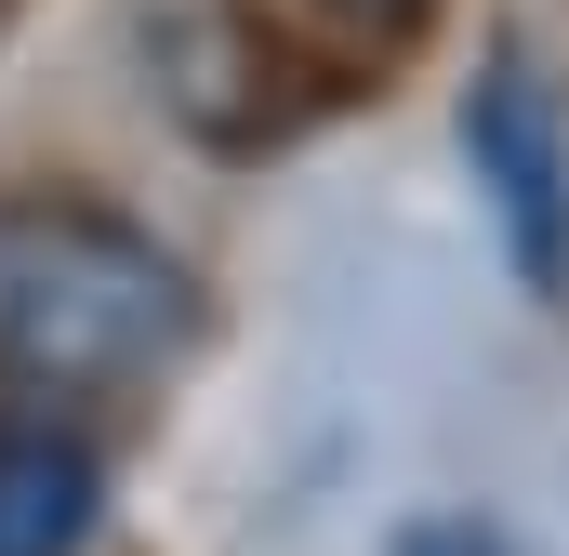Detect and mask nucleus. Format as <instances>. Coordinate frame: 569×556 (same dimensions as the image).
I'll list each match as a JSON object with an SVG mask.
<instances>
[{
  "mask_svg": "<svg viewBox=\"0 0 569 556\" xmlns=\"http://www.w3.org/2000/svg\"><path fill=\"white\" fill-rule=\"evenodd\" d=\"M385 556H517V544H503V530H477V517H411Z\"/></svg>",
  "mask_w": 569,
  "mask_h": 556,
  "instance_id": "4",
  "label": "nucleus"
},
{
  "mask_svg": "<svg viewBox=\"0 0 569 556\" xmlns=\"http://www.w3.org/2000/svg\"><path fill=\"white\" fill-rule=\"evenodd\" d=\"M463 172L503 226V252L530 291H569V120H557V80L530 53H490L477 93H463Z\"/></svg>",
  "mask_w": 569,
  "mask_h": 556,
  "instance_id": "2",
  "label": "nucleus"
},
{
  "mask_svg": "<svg viewBox=\"0 0 569 556\" xmlns=\"http://www.w3.org/2000/svg\"><path fill=\"white\" fill-rule=\"evenodd\" d=\"M93 504H107V464H93L80 424L0 411V556H80Z\"/></svg>",
  "mask_w": 569,
  "mask_h": 556,
  "instance_id": "3",
  "label": "nucleus"
},
{
  "mask_svg": "<svg viewBox=\"0 0 569 556\" xmlns=\"http://www.w3.org/2000/svg\"><path fill=\"white\" fill-rule=\"evenodd\" d=\"M199 345V278L107 199H0V371L27 398H133Z\"/></svg>",
  "mask_w": 569,
  "mask_h": 556,
  "instance_id": "1",
  "label": "nucleus"
},
{
  "mask_svg": "<svg viewBox=\"0 0 569 556\" xmlns=\"http://www.w3.org/2000/svg\"><path fill=\"white\" fill-rule=\"evenodd\" d=\"M318 13H331V27H371V40H411L437 0H318Z\"/></svg>",
  "mask_w": 569,
  "mask_h": 556,
  "instance_id": "5",
  "label": "nucleus"
}]
</instances>
